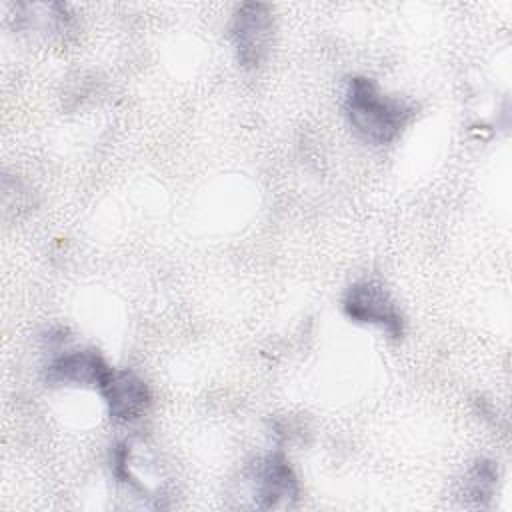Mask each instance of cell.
Segmentation results:
<instances>
[{
    "label": "cell",
    "mask_w": 512,
    "mask_h": 512,
    "mask_svg": "<svg viewBox=\"0 0 512 512\" xmlns=\"http://www.w3.org/2000/svg\"><path fill=\"white\" fill-rule=\"evenodd\" d=\"M498 480H500L498 464L490 458H478L468 468V472L460 484L458 498L462 500L464 506L488 508L494 498Z\"/></svg>",
    "instance_id": "7"
},
{
    "label": "cell",
    "mask_w": 512,
    "mask_h": 512,
    "mask_svg": "<svg viewBox=\"0 0 512 512\" xmlns=\"http://www.w3.org/2000/svg\"><path fill=\"white\" fill-rule=\"evenodd\" d=\"M342 106L352 132L370 146L396 142L416 114L412 102L384 94L368 76L348 78Z\"/></svg>",
    "instance_id": "1"
},
{
    "label": "cell",
    "mask_w": 512,
    "mask_h": 512,
    "mask_svg": "<svg viewBox=\"0 0 512 512\" xmlns=\"http://www.w3.org/2000/svg\"><path fill=\"white\" fill-rule=\"evenodd\" d=\"M70 24V12L66 4H16V28L26 32H62Z\"/></svg>",
    "instance_id": "8"
},
{
    "label": "cell",
    "mask_w": 512,
    "mask_h": 512,
    "mask_svg": "<svg viewBox=\"0 0 512 512\" xmlns=\"http://www.w3.org/2000/svg\"><path fill=\"white\" fill-rule=\"evenodd\" d=\"M244 478L256 508H290L300 498L298 476L282 452H268L256 458L244 470Z\"/></svg>",
    "instance_id": "4"
},
{
    "label": "cell",
    "mask_w": 512,
    "mask_h": 512,
    "mask_svg": "<svg viewBox=\"0 0 512 512\" xmlns=\"http://www.w3.org/2000/svg\"><path fill=\"white\" fill-rule=\"evenodd\" d=\"M112 366L96 348H72L54 354L44 368V382L58 386H84L98 390L110 376Z\"/></svg>",
    "instance_id": "5"
},
{
    "label": "cell",
    "mask_w": 512,
    "mask_h": 512,
    "mask_svg": "<svg viewBox=\"0 0 512 512\" xmlns=\"http://www.w3.org/2000/svg\"><path fill=\"white\" fill-rule=\"evenodd\" d=\"M98 392L106 404L108 418L114 424H132L152 406L150 386L128 368H112Z\"/></svg>",
    "instance_id": "6"
},
{
    "label": "cell",
    "mask_w": 512,
    "mask_h": 512,
    "mask_svg": "<svg viewBox=\"0 0 512 512\" xmlns=\"http://www.w3.org/2000/svg\"><path fill=\"white\" fill-rule=\"evenodd\" d=\"M228 36L238 66L244 70L260 68L266 62L274 40V14L270 4H238L230 20Z\"/></svg>",
    "instance_id": "3"
},
{
    "label": "cell",
    "mask_w": 512,
    "mask_h": 512,
    "mask_svg": "<svg viewBox=\"0 0 512 512\" xmlns=\"http://www.w3.org/2000/svg\"><path fill=\"white\" fill-rule=\"evenodd\" d=\"M342 312L348 320L362 326H374L392 340H402L406 332V318L398 302L378 278L352 282L342 296Z\"/></svg>",
    "instance_id": "2"
}]
</instances>
